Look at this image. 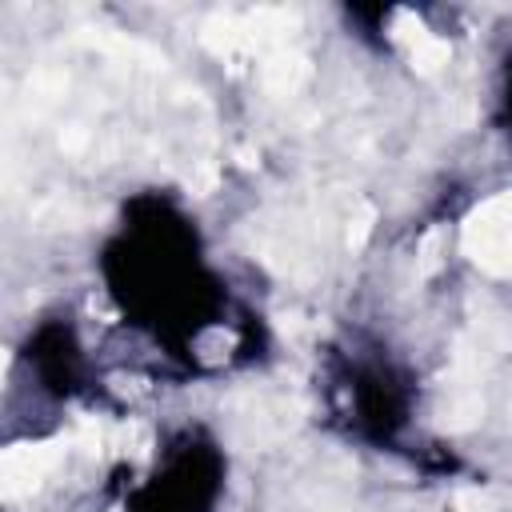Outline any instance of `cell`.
Wrapping results in <instances>:
<instances>
[{"label": "cell", "instance_id": "1", "mask_svg": "<svg viewBox=\"0 0 512 512\" xmlns=\"http://www.w3.org/2000/svg\"><path fill=\"white\" fill-rule=\"evenodd\" d=\"M104 276L124 316L144 324L156 340H200L212 312L224 308L196 228L168 204L140 200L104 252Z\"/></svg>", "mask_w": 512, "mask_h": 512}, {"label": "cell", "instance_id": "2", "mask_svg": "<svg viewBox=\"0 0 512 512\" xmlns=\"http://www.w3.org/2000/svg\"><path fill=\"white\" fill-rule=\"evenodd\" d=\"M224 480V460L200 432H180L156 472L132 488L128 512H212Z\"/></svg>", "mask_w": 512, "mask_h": 512}, {"label": "cell", "instance_id": "3", "mask_svg": "<svg viewBox=\"0 0 512 512\" xmlns=\"http://www.w3.org/2000/svg\"><path fill=\"white\" fill-rule=\"evenodd\" d=\"M504 124H508V136H512V68H508V88H504Z\"/></svg>", "mask_w": 512, "mask_h": 512}]
</instances>
